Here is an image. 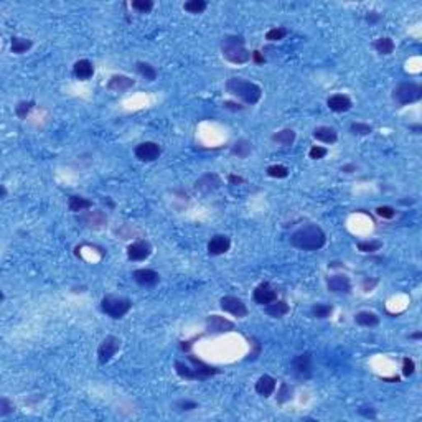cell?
<instances>
[{"label":"cell","mask_w":422,"mask_h":422,"mask_svg":"<svg viewBox=\"0 0 422 422\" xmlns=\"http://www.w3.org/2000/svg\"><path fill=\"white\" fill-rule=\"evenodd\" d=\"M289 241L297 249L319 251L325 246L327 236L320 226H316V224H307V226H302L297 231H294V233L290 234Z\"/></svg>","instance_id":"obj_1"},{"label":"cell","mask_w":422,"mask_h":422,"mask_svg":"<svg viewBox=\"0 0 422 422\" xmlns=\"http://www.w3.org/2000/svg\"><path fill=\"white\" fill-rule=\"evenodd\" d=\"M226 91L231 96L241 99L244 104H249V106L257 104L262 96V89L259 84L248 81L246 78H239V76H233L228 79Z\"/></svg>","instance_id":"obj_2"},{"label":"cell","mask_w":422,"mask_h":422,"mask_svg":"<svg viewBox=\"0 0 422 422\" xmlns=\"http://www.w3.org/2000/svg\"><path fill=\"white\" fill-rule=\"evenodd\" d=\"M221 55L233 64H244L251 59V51L244 46V38L237 35H228L223 38Z\"/></svg>","instance_id":"obj_3"},{"label":"cell","mask_w":422,"mask_h":422,"mask_svg":"<svg viewBox=\"0 0 422 422\" xmlns=\"http://www.w3.org/2000/svg\"><path fill=\"white\" fill-rule=\"evenodd\" d=\"M132 308V300L127 297H119V295H106L101 300V310L109 315L111 319L119 320Z\"/></svg>","instance_id":"obj_4"},{"label":"cell","mask_w":422,"mask_h":422,"mask_svg":"<svg viewBox=\"0 0 422 422\" xmlns=\"http://www.w3.org/2000/svg\"><path fill=\"white\" fill-rule=\"evenodd\" d=\"M422 86L417 83H401L393 89V101L399 106H407L420 101Z\"/></svg>","instance_id":"obj_5"},{"label":"cell","mask_w":422,"mask_h":422,"mask_svg":"<svg viewBox=\"0 0 422 422\" xmlns=\"http://www.w3.org/2000/svg\"><path fill=\"white\" fill-rule=\"evenodd\" d=\"M292 371L295 378L299 379H310L313 374V358L312 353L305 351L302 355H297L292 361Z\"/></svg>","instance_id":"obj_6"},{"label":"cell","mask_w":422,"mask_h":422,"mask_svg":"<svg viewBox=\"0 0 422 422\" xmlns=\"http://www.w3.org/2000/svg\"><path fill=\"white\" fill-rule=\"evenodd\" d=\"M121 349V340L114 335H109L101 341V345L97 348V360L101 365H108V363L114 358L116 353Z\"/></svg>","instance_id":"obj_7"},{"label":"cell","mask_w":422,"mask_h":422,"mask_svg":"<svg viewBox=\"0 0 422 422\" xmlns=\"http://www.w3.org/2000/svg\"><path fill=\"white\" fill-rule=\"evenodd\" d=\"M220 307L224 310V312L231 313L233 316H237V319H244L248 316V307L241 299H237L234 295H224L220 300Z\"/></svg>","instance_id":"obj_8"},{"label":"cell","mask_w":422,"mask_h":422,"mask_svg":"<svg viewBox=\"0 0 422 422\" xmlns=\"http://www.w3.org/2000/svg\"><path fill=\"white\" fill-rule=\"evenodd\" d=\"M134 154L140 162H155L162 155V149L155 142H142L135 147Z\"/></svg>","instance_id":"obj_9"},{"label":"cell","mask_w":422,"mask_h":422,"mask_svg":"<svg viewBox=\"0 0 422 422\" xmlns=\"http://www.w3.org/2000/svg\"><path fill=\"white\" fill-rule=\"evenodd\" d=\"M152 251H154L152 249V244L145 239H140V241H135L127 246V257L130 261H135V262L145 261L152 256Z\"/></svg>","instance_id":"obj_10"},{"label":"cell","mask_w":422,"mask_h":422,"mask_svg":"<svg viewBox=\"0 0 422 422\" xmlns=\"http://www.w3.org/2000/svg\"><path fill=\"white\" fill-rule=\"evenodd\" d=\"M254 302L257 305H269V303H272L274 300H277V290L270 286L269 282H262L259 284L256 289H254Z\"/></svg>","instance_id":"obj_11"},{"label":"cell","mask_w":422,"mask_h":422,"mask_svg":"<svg viewBox=\"0 0 422 422\" xmlns=\"http://www.w3.org/2000/svg\"><path fill=\"white\" fill-rule=\"evenodd\" d=\"M206 330L209 333H226L234 330V322L224 319L221 315H208L206 316Z\"/></svg>","instance_id":"obj_12"},{"label":"cell","mask_w":422,"mask_h":422,"mask_svg":"<svg viewBox=\"0 0 422 422\" xmlns=\"http://www.w3.org/2000/svg\"><path fill=\"white\" fill-rule=\"evenodd\" d=\"M327 287L330 292H333V294H349L351 292V282H349V277L345 274H335L332 277H328Z\"/></svg>","instance_id":"obj_13"},{"label":"cell","mask_w":422,"mask_h":422,"mask_svg":"<svg viewBox=\"0 0 422 422\" xmlns=\"http://www.w3.org/2000/svg\"><path fill=\"white\" fill-rule=\"evenodd\" d=\"M79 221L84 223L88 228L101 229V228H104V224L108 223V216H106L104 211H101V209H91L79 216Z\"/></svg>","instance_id":"obj_14"},{"label":"cell","mask_w":422,"mask_h":422,"mask_svg":"<svg viewBox=\"0 0 422 422\" xmlns=\"http://www.w3.org/2000/svg\"><path fill=\"white\" fill-rule=\"evenodd\" d=\"M231 248V239L226 234H216L208 242V254L209 256H221L226 254Z\"/></svg>","instance_id":"obj_15"},{"label":"cell","mask_w":422,"mask_h":422,"mask_svg":"<svg viewBox=\"0 0 422 422\" xmlns=\"http://www.w3.org/2000/svg\"><path fill=\"white\" fill-rule=\"evenodd\" d=\"M132 277H134V280L142 287H154L160 282V275L152 269H137V270H134Z\"/></svg>","instance_id":"obj_16"},{"label":"cell","mask_w":422,"mask_h":422,"mask_svg":"<svg viewBox=\"0 0 422 422\" xmlns=\"http://www.w3.org/2000/svg\"><path fill=\"white\" fill-rule=\"evenodd\" d=\"M220 187H221V178L216 173H204L195 183V188L198 191H203V193H209V191H215Z\"/></svg>","instance_id":"obj_17"},{"label":"cell","mask_w":422,"mask_h":422,"mask_svg":"<svg viewBox=\"0 0 422 422\" xmlns=\"http://www.w3.org/2000/svg\"><path fill=\"white\" fill-rule=\"evenodd\" d=\"M327 106L333 112H346L353 108V101L346 94H333L327 99Z\"/></svg>","instance_id":"obj_18"},{"label":"cell","mask_w":422,"mask_h":422,"mask_svg":"<svg viewBox=\"0 0 422 422\" xmlns=\"http://www.w3.org/2000/svg\"><path fill=\"white\" fill-rule=\"evenodd\" d=\"M188 360H190L191 365H193L195 374H196V379H206V378H209V376H215V374L220 373V369H218V368L206 365V363H203L201 360L195 358L193 355H190V356H188Z\"/></svg>","instance_id":"obj_19"},{"label":"cell","mask_w":422,"mask_h":422,"mask_svg":"<svg viewBox=\"0 0 422 422\" xmlns=\"http://www.w3.org/2000/svg\"><path fill=\"white\" fill-rule=\"evenodd\" d=\"M277 388V379L269 374H262L259 379L256 381V393L262 396V398H270L274 394Z\"/></svg>","instance_id":"obj_20"},{"label":"cell","mask_w":422,"mask_h":422,"mask_svg":"<svg viewBox=\"0 0 422 422\" xmlns=\"http://www.w3.org/2000/svg\"><path fill=\"white\" fill-rule=\"evenodd\" d=\"M135 86V79H132L125 75H114L108 81V89L114 92H124Z\"/></svg>","instance_id":"obj_21"},{"label":"cell","mask_w":422,"mask_h":422,"mask_svg":"<svg viewBox=\"0 0 422 422\" xmlns=\"http://www.w3.org/2000/svg\"><path fill=\"white\" fill-rule=\"evenodd\" d=\"M73 73H75V76L79 81H88V79L94 76V64L89 59H79L73 66Z\"/></svg>","instance_id":"obj_22"},{"label":"cell","mask_w":422,"mask_h":422,"mask_svg":"<svg viewBox=\"0 0 422 422\" xmlns=\"http://www.w3.org/2000/svg\"><path fill=\"white\" fill-rule=\"evenodd\" d=\"M312 135H313V138H316V140H320L323 144H335L338 140L336 130L333 127H328V125H319V127H315Z\"/></svg>","instance_id":"obj_23"},{"label":"cell","mask_w":422,"mask_h":422,"mask_svg":"<svg viewBox=\"0 0 422 422\" xmlns=\"http://www.w3.org/2000/svg\"><path fill=\"white\" fill-rule=\"evenodd\" d=\"M289 310H290L289 303L284 300H279V299L264 307V312H266L269 316H272V319H282L284 315L289 313Z\"/></svg>","instance_id":"obj_24"},{"label":"cell","mask_w":422,"mask_h":422,"mask_svg":"<svg viewBox=\"0 0 422 422\" xmlns=\"http://www.w3.org/2000/svg\"><path fill=\"white\" fill-rule=\"evenodd\" d=\"M295 130L292 129H282L279 132H275L272 134V142H275L277 145H282V147H289V145H292L295 142Z\"/></svg>","instance_id":"obj_25"},{"label":"cell","mask_w":422,"mask_h":422,"mask_svg":"<svg viewBox=\"0 0 422 422\" xmlns=\"http://www.w3.org/2000/svg\"><path fill=\"white\" fill-rule=\"evenodd\" d=\"M394 48H396V45H394V40L391 37H381L374 42V50L382 56L393 55Z\"/></svg>","instance_id":"obj_26"},{"label":"cell","mask_w":422,"mask_h":422,"mask_svg":"<svg viewBox=\"0 0 422 422\" xmlns=\"http://www.w3.org/2000/svg\"><path fill=\"white\" fill-rule=\"evenodd\" d=\"M355 322L361 327H376L379 323V316L369 310H363L355 315Z\"/></svg>","instance_id":"obj_27"},{"label":"cell","mask_w":422,"mask_h":422,"mask_svg":"<svg viewBox=\"0 0 422 422\" xmlns=\"http://www.w3.org/2000/svg\"><path fill=\"white\" fill-rule=\"evenodd\" d=\"M251 152H253V144L246 138H239V140H236L233 144V147H231V154L239 157V158H248L251 155Z\"/></svg>","instance_id":"obj_28"},{"label":"cell","mask_w":422,"mask_h":422,"mask_svg":"<svg viewBox=\"0 0 422 422\" xmlns=\"http://www.w3.org/2000/svg\"><path fill=\"white\" fill-rule=\"evenodd\" d=\"M68 208H69V211H73V213H81V211L92 208V201H89L88 198H83V196H69Z\"/></svg>","instance_id":"obj_29"},{"label":"cell","mask_w":422,"mask_h":422,"mask_svg":"<svg viewBox=\"0 0 422 422\" xmlns=\"http://www.w3.org/2000/svg\"><path fill=\"white\" fill-rule=\"evenodd\" d=\"M33 46V42L28 38H20V37H13L12 38V43H10V48L12 53H15V55H23Z\"/></svg>","instance_id":"obj_30"},{"label":"cell","mask_w":422,"mask_h":422,"mask_svg":"<svg viewBox=\"0 0 422 422\" xmlns=\"http://www.w3.org/2000/svg\"><path fill=\"white\" fill-rule=\"evenodd\" d=\"M135 69H137L138 75H140L144 79H147V81H155L157 79V69L147 61H137Z\"/></svg>","instance_id":"obj_31"},{"label":"cell","mask_w":422,"mask_h":422,"mask_svg":"<svg viewBox=\"0 0 422 422\" xmlns=\"http://www.w3.org/2000/svg\"><path fill=\"white\" fill-rule=\"evenodd\" d=\"M175 371L183 379H188V381H195L196 379V374H195L193 366H188L187 363H183V361H175Z\"/></svg>","instance_id":"obj_32"},{"label":"cell","mask_w":422,"mask_h":422,"mask_svg":"<svg viewBox=\"0 0 422 422\" xmlns=\"http://www.w3.org/2000/svg\"><path fill=\"white\" fill-rule=\"evenodd\" d=\"M333 312V307L332 305H328V303H315V305L312 307V316H315V319H328L330 315H332Z\"/></svg>","instance_id":"obj_33"},{"label":"cell","mask_w":422,"mask_h":422,"mask_svg":"<svg viewBox=\"0 0 422 422\" xmlns=\"http://www.w3.org/2000/svg\"><path fill=\"white\" fill-rule=\"evenodd\" d=\"M35 108V101H20L17 106H15V114L18 119H26L28 117V114L31 112V109Z\"/></svg>","instance_id":"obj_34"},{"label":"cell","mask_w":422,"mask_h":422,"mask_svg":"<svg viewBox=\"0 0 422 422\" xmlns=\"http://www.w3.org/2000/svg\"><path fill=\"white\" fill-rule=\"evenodd\" d=\"M208 4L204 0H188V2L183 4V9L188 13H203L206 10Z\"/></svg>","instance_id":"obj_35"},{"label":"cell","mask_w":422,"mask_h":422,"mask_svg":"<svg viewBox=\"0 0 422 422\" xmlns=\"http://www.w3.org/2000/svg\"><path fill=\"white\" fill-rule=\"evenodd\" d=\"M356 248L365 254H373V253H376V251H379L382 248V242L381 241H361V242L356 244Z\"/></svg>","instance_id":"obj_36"},{"label":"cell","mask_w":422,"mask_h":422,"mask_svg":"<svg viewBox=\"0 0 422 422\" xmlns=\"http://www.w3.org/2000/svg\"><path fill=\"white\" fill-rule=\"evenodd\" d=\"M287 28H284V26H275V28H270L266 33V40L267 42H280L287 37Z\"/></svg>","instance_id":"obj_37"},{"label":"cell","mask_w":422,"mask_h":422,"mask_svg":"<svg viewBox=\"0 0 422 422\" xmlns=\"http://www.w3.org/2000/svg\"><path fill=\"white\" fill-rule=\"evenodd\" d=\"M349 132H351L353 135H369L373 132V127L365 122H353L349 125Z\"/></svg>","instance_id":"obj_38"},{"label":"cell","mask_w":422,"mask_h":422,"mask_svg":"<svg viewBox=\"0 0 422 422\" xmlns=\"http://www.w3.org/2000/svg\"><path fill=\"white\" fill-rule=\"evenodd\" d=\"M266 173L270 178H286L289 175V168L284 167V165H270V167H267Z\"/></svg>","instance_id":"obj_39"},{"label":"cell","mask_w":422,"mask_h":422,"mask_svg":"<svg viewBox=\"0 0 422 422\" xmlns=\"http://www.w3.org/2000/svg\"><path fill=\"white\" fill-rule=\"evenodd\" d=\"M292 399V388H290L287 382H282L279 391H277V402L279 404H284V402H287Z\"/></svg>","instance_id":"obj_40"},{"label":"cell","mask_w":422,"mask_h":422,"mask_svg":"<svg viewBox=\"0 0 422 422\" xmlns=\"http://www.w3.org/2000/svg\"><path fill=\"white\" fill-rule=\"evenodd\" d=\"M132 9H135L140 13H149L152 9H154V2L152 0H132Z\"/></svg>","instance_id":"obj_41"},{"label":"cell","mask_w":422,"mask_h":422,"mask_svg":"<svg viewBox=\"0 0 422 422\" xmlns=\"http://www.w3.org/2000/svg\"><path fill=\"white\" fill-rule=\"evenodd\" d=\"M328 154V150L325 147H320V145H313L312 149H310L308 152V157L312 158V160H320V158H323Z\"/></svg>","instance_id":"obj_42"},{"label":"cell","mask_w":422,"mask_h":422,"mask_svg":"<svg viewBox=\"0 0 422 422\" xmlns=\"http://www.w3.org/2000/svg\"><path fill=\"white\" fill-rule=\"evenodd\" d=\"M415 371V363L414 360L411 358H404L402 360V374L406 376V378H409V376H412Z\"/></svg>","instance_id":"obj_43"},{"label":"cell","mask_w":422,"mask_h":422,"mask_svg":"<svg viewBox=\"0 0 422 422\" xmlns=\"http://www.w3.org/2000/svg\"><path fill=\"white\" fill-rule=\"evenodd\" d=\"M12 412H13V404L10 402V399L9 398L0 399V415H2V417H7V415Z\"/></svg>","instance_id":"obj_44"},{"label":"cell","mask_w":422,"mask_h":422,"mask_svg":"<svg viewBox=\"0 0 422 422\" xmlns=\"http://www.w3.org/2000/svg\"><path fill=\"white\" fill-rule=\"evenodd\" d=\"M376 215L379 218H384V220H391V218H394V215H396V209L391 206H378L376 208Z\"/></svg>","instance_id":"obj_45"},{"label":"cell","mask_w":422,"mask_h":422,"mask_svg":"<svg viewBox=\"0 0 422 422\" xmlns=\"http://www.w3.org/2000/svg\"><path fill=\"white\" fill-rule=\"evenodd\" d=\"M249 343H251V346H253V349H251V353H249V358H248V360H256L257 356L261 355V351H262V346H261V343L254 338V336H253V338H249Z\"/></svg>","instance_id":"obj_46"},{"label":"cell","mask_w":422,"mask_h":422,"mask_svg":"<svg viewBox=\"0 0 422 422\" xmlns=\"http://www.w3.org/2000/svg\"><path fill=\"white\" fill-rule=\"evenodd\" d=\"M358 414L363 415V417H366V419H376V409L373 406H361L358 409Z\"/></svg>","instance_id":"obj_47"},{"label":"cell","mask_w":422,"mask_h":422,"mask_svg":"<svg viewBox=\"0 0 422 422\" xmlns=\"http://www.w3.org/2000/svg\"><path fill=\"white\" fill-rule=\"evenodd\" d=\"M196 407H198V404L195 401L182 399V401L177 402V409H180V411H193V409H196Z\"/></svg>","instance_id":"obj_48"},{"label":"cell","mask_w":422,"mask_h":422,"mask_svg":"<svg viewBox=\"0 0 422 422\" xmlns=\"http://www.w3.org/2000/svg\"><path fill=\"white\" fill-rule=\"evenodd\" d=\"M223 108H224V109H228V111L237 112V111H242V109H244V106H242V104H239V102H234V101H224V102H223Z\"/></svg>","instance_id":"obj_49"},{"label":"cell","mask_w":422,"mask_h":422,"mask_svg":"<svg viewBox=\"0 0 422 422\" xmlns=\"http://www.w3.org/2000/svg\"><path fill=\"white\" fill-rule=\"evenodd\" d=\"M376 284H378V279H365L363 280V290L365 292H371Z\"/></svg>","instance_id":"obj_50"},{"label":"cell","mask_w":422,"mask_h":422,"mask_svg":"<svg viewBox=\"0 0 422 422\" xmlns=\"http://www.w3.org/2000/svg\"><path fill=\"white\" fill-rule=\"evenodd\" d=\"M379 18H381V15H379L378 12H368V13H366V22H368L369 25H374Z\"/></svg>","instance_id":"obj_51"},{"label":"cell","mask_w":422,"mask_h":422,"mask_svg":"<svg viewBox=\"0 0 422 422\" xmlns=\"http://www.w3.org/2000/svg\"><path fill=\"white\" fill-rule=\"evenodd\" d=\"M228 182H229L231 185H241V183H244V178L239 177V175H233V173H231V175L228 177Z\"/></svg>","instance_id":"obj_52"},{"label":"cell","mask_w":422,"mask_h":422,"mask_svg":"<svg viewBox=\"0 0 422 422\" xmlns=\"http://www.w3.org/2000/svg\"><path fill=\"white\" fill-rule=\"evenodd\" d=\"M251 59H254L256 63H264V56L261 55V51H253L251 53Z\"/></svg>","instance_id":"obj_53"},{"label":"cell","mask_w":422,"mask_h":422,"mask_svg":"<svg viewBox=\"0 0 422 422\" xmlns=\"http://www.w3.org/2000/svg\"><path fill=\"white\" fill-rule=\"evenodd\" d=\"M340 170L343 171V173H353V171H356V167L353 163H346V165H343Z\"/></svg>","instance_id":"obj_54"},{"label":"cell","mask_w":422,"mask_h":422,"mask_svg":"<svg viewBox=\"0 0 422 422\" xmlns=\"http://www.w3.org/2000/svg\"><path fill=\"white\" fill-rule=\"evenodd\" d=\"M409 338H411V340H420L422 338V332H414V333L409 335Z\"/></svg>","instance_id":"obj_55"},{"label":"cell","mask_w":422,"mask_h":422,"mask_svg":"<svg viewBox=\"0 0 422 422\" xmlns=\"http://www.w3.org/2000/svg\"><path fill=\"white\" fill-rule=\"evenodd\" d=\"M409 129H411V130L414 132V134H420V132H422V127H420L419 124H415V125H411V127H409Z\"/></svg>","instance_id":"obj_56"},{"label":"cell","mask_w":422,"mask_h":422,"mask_svg":"<svg viewBox=\"0 0 422 422\" xmlns=\"http://www.w3.org/2000/svg\"><path fill=\"white\" fill-rule=\"evenodd\" d=\"M7 196V188H5V185H2V198Z\"/></svg>","instance_id":"obj_57"}]
</instances>
